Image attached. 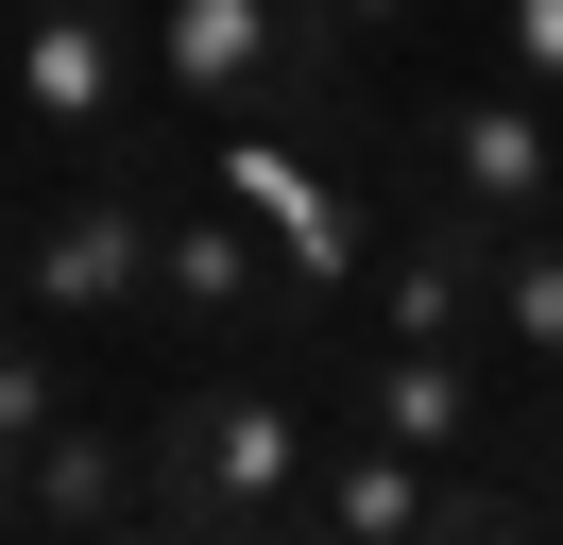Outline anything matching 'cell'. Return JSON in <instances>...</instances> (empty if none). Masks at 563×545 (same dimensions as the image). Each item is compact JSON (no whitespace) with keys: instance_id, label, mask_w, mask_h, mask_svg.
I'll return each mask as SVG.
<instances>
[{"instance_id":"obj_6","label":"cell","mask_w":563,"mask_h":545,"mask_svg":"<svg viewBox=\"0 0 563 545\" xmlns=\"http://www.w3.org/2000/svg\"><path fill=\"white\" fill-rule=\"evenodd\" d=\"M495 238H512V222H478V204L427 188L410 222L376 238V272H358L376 341H478V324H495Z\"/></svg>"},{"instance_id":"obj_2","label":"cell","mask_w":563,"mask_h":545,"mask_svg":"<svg viewBox=\"0 0 563 545\" xmlns=\"http://www.w3.org/2000/svg\"><path fill=\"white\" fill-rule=\"evenodd\" d=\"M342 52L324 0H154V86L206 120H342Z\"/></svg>"},{"instance_id":"obj_4","label":"cell","mask_w":563,"mask_h":545,"mask_svg":"<svg viewBox=\"0 0 563 545\" xmlns=\"http://www.w3.org/2000/svg\"><path fill=\"white\" fill-rule=\"evenodd\" d=\"M410 154H427V188H444V204H478V222H547V204H563V136H547V86H512V68L444 86V102L410 120Z\"/></svg>"},{"instance_id":"obj_3","label":"cell","mask_w":563,"mask_h":545,"mask_svg":"<svg viewBox=\"0 0 563 545\" xmlns=\"http://www.w3.org/2000/svg\"><path fill=\"white\" fill-rule=\"evenodd\" d=\"M137 68H154V18H137V0H35V18H18V52H0V86H18L35 154H86V170H120Z\"/></svg>"},{"instance_id":"obj_11","label":"cell","mask_w":563,"mask_h":545,"mask_svg":"<svg viewBox=\"0 0 563 545\" xmlns=\"http://www.w3.org/2000/svg\"><path fill=\"white\" fill-rule=\"evenodd\" d=\"M69 358H35V341H18V324H0V443H35V426H69Z\"/></svg>"},{"instance_id":"obj_5","label":"cell","mask_w":563,"mask_h":545,"mask_svg":"<svg viewBox=\"0 0 563 545\" xmlns=\"http://www.w3.org/2000/svg\"><path fill=\"white\" fill-rule=\"evenodd\" d=\"M154 238H172V204H154L137 170H86V188L35 222L18 290H35V307H69V324H120V307H154Z\"/></svg>"},{"instance_id":"obj_10","label":"cell","mask_w":563,"mask_h":545,"mask_svg":"<svg viewBox=\"0 0 563 545\" xmlns=\"http://www.w3.org/2000/svg\"><path fill=\"white\" fill-rule=\"evenodd\" d=\"M495 341H512L529 375H563V204L495 238Z\"/></svg>"},{"instance_id":"obj_9","label":"cell","mask_w":563,"mask_h":545,"mask_svg":"<svg viewBox=\"0 0 563 545\" xmlns=\"http://www.w3.org/2000/svg\"><path fill=\"white\" fill-rule=\"evenodd\" d=\"M154 290H172L188 324L256 307V290H274V222H256L240 188H222V204H172V238H154Z\"/></svg>"},{"instance_id":"obj_15","label":"cell","mask_w":563,"mask_h":545,"mask_svg":"<svg viewBox=\"0 0 563 545\" xmlns=\"http://www.w3.org/2000/svg\"><path fill=\"white\" fill-rule=\"evenodd\" d=\"M529 529H563V477H547V494H529Z\"/></svg>"},{"instance_id":"obj_14","label":"cell","mask_w":563,"mask_h":545,"mask_svg":"<svg viewBox=\"0 0 563 545\" xmlns=\"http://www.w3.org/2000/svg\"><path fill=\"white\" fill-rule=\"evenodd\" d=\"M0 529H18V443H0Z\"/></svg>"},{"instance_id":"obj_8","label":"cell","mask_w":563,"mask_h":545,"mask_svg":"<svg viewBox=\"0 0 563 545\" xmlns=\"http://www.w3.org/2000/svg\"><path fill=\"white\" fill-rule=\"evenodd\" d=\"M18 529L35 545H103V529H154V477H137V426H35L18 443Z\"/></svg>"},{"instance_id":"obj_7","label":"cell","mask_w":563,"mask_h":545,"mask_svg":"<svg viewBox=\"0 0 563 545\" xmlns=\"http://www.w3.org/2000/svg\"><path fill=\"white\" fill-rule=\"evenodd\" d=\"M324 409H342V426H376V443H410V460H461V443L512 426V409L478 392V358H461V341H358V358L324 375Z\"/></svg>"},{"instance_id":"obj_1","label":"cell","mask_w":563,"mask_h":545,"mask_svg":"<svg viewBox=\"0 0 563 545\" xmlns=\"http://www.w3.org/2000/svg\"><path fill=\"white\" fill-rule=\"evenodd\" d=\"M308 460H324V426L290 392H256V375H206V392H172L137 426L154 529H188V545H274V529H308Z\"/></svg>"},{"instance_id":"obj_13","label":"cell","mask_w":563,"mask_h":545,"mask_svg":"<svg viewBox=\"0 0 563 545\" xmlns=\"http://www.w3.org/2000/svg\"><path fill=\"white\" fill-rule=\"evenodd\" d=\"M324 18H342V34H393V18H427V0H324Z\"/></svg>"},{"instance_id":"obj_16","label":"cell","mask_w":563,"mask_h":545,"mask_svg":"<svg viewBox=\"0 0 563 545\" xmlns=\"http://www.w3.org/2000/svg\"><path fill=\"white\" fill-rule=\"evenodd\" d=\"M0 324H18V272H0Z\"/></svg>"},{"instance_id":"obj_12","label":"cell","mask_w":563,"mask_h":545,"mask_svg":"<svg viewBox=\"0 0 563 545\" xmlns=\"http://www.w3.org/2000/svg\"><path fill=\"white\" fill-rule=\"evenodd\" d=\"M495 68L563 102V0H495Z\"/></svg>"}]
</instances>
